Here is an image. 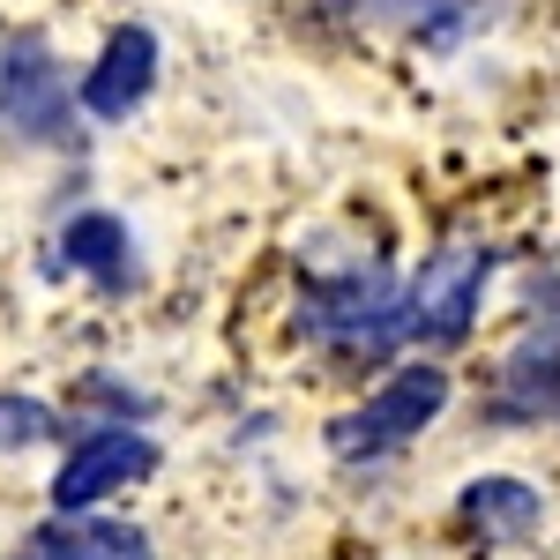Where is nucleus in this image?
<instances>
[{"instance_id":"1","label":"nucleus","mask_w":560,"mask_h":560,"mask_svg":"<svg viewBox=\"0 0 560 560\" xmlns=\"http://www.w3.org/2000/svg\"><path fill=\"white\" fill-rule=\"evenodd\" d=\"M441 404H448V374L441 366H404V374H388L374 396H366V411H351L329 427V448L337 456H382V448H404L411 433H427L441 419Z\"/></svg>"},{"instance_id":"2","label":"nucleus","mask_w":560,"mask_h":560,"mask_svg":"<svg viewBox=\"0 0 560 560\" xmlns=\"http://www.w3.org/2000/svg\"><path fill=\"white\" fill-rule=\"evenodd\" d=\"M0 128L23 142L68 135V83L38 38H0Z\"/></svg>"},{"instance_id":"3","label":"nucleus","mask_w":560,"mask_h":560,"mask_svg":"<svg viewBox=\"0 0 560 560\" xmlns=\"http://www.w3.org/2000/svg\"><path fill=\"white\" fill-rule=\"evenodd\" d=\"M478 292H486V255L478 247H441L427 255V269L411 277V337L427 345H464L478 322Z\"/></svg>"},{"instance_id":"4","label":"nucleus","mask_w":560,"mask_h":560,"mask_svg":"<svg viewBox=\"0 0 560 560\" xmlns=\"http://www.w3.org/2000/svg\"><path fill=\"white\" fill-rule=\"evenodd\" d=\"M150 471H158V441H142V433H90L83 448L52 471V509L83 516L90 501H105V493H120V486H135Z\"/></svg>"},{"instance_id":"5","label":"nucleus","mask_w":560,"mask_h":560,"mask_svg":"<svg viewBox=\"0 0 560 560\" xmlns=\"http://www.w3.org/2000/svg\"><path fill=\"white\" fill-rule=\"evenodd\" d=\"M150 90H158V38H150L142 23H128V31L105 38L97 68L83 75V105L97 113V120H128Z\"/></svg>"},{"instance_id":"6","label":"nucleus","mask_w":560,"mask_h":560,"mask_svg":"<svg viewBox=\"0 0 560 560\" xmlns=\"http://www.w3.org/2000/svg\"><path fill=\"white\" fill-rule=\"evenodd\" d=\"M314 314H322V329H329L337 345L374 351L388 329H396V284H388V277H351L337 292H322Z\"/></svg>"},{"instance_id":"7","label":"nucleus","mask_w":560,"mask_h":560,"mask_svg":"<svg viewBox=\"0 0 560 560\" xmlns=\"http://www.w3.org/2000/svg\"><path fill=\"white\" fill-rule=\"evenodd\" d=\"M31 553L38 560H158L135 523H52L45 538H31Z\"/></svg>"},{"instance_id":"8","label":"nucleus","mask_w":560,"mask_h":560,"mask_svg":"<svg viewBox=\"0 0 560 560\" xmlns=\"http://www.w3.org/2000/svg\"><path fill=\"white\" fill-rule=\"evenodd\" d=\"M464 523L486 538H530L538 530V493L523 478H478L464 486Z\"/></svg>"},{"instance_id":"9","label":"nucleus","mask_w":560,"mask_h":560,"mask_svg":"<svg viewBox=\"0 0 560 560\" xmlns=\"http://www.w3.org/2000/svg\"><path fill=\"white\" fill-rule=\"evenodd\" d=\"M60 261L68 269H90L105 292H120L128 284V224H113V217H75L68 232H60Z\"/></svg>"},{"instance_id":"10","label":"nucleus","mask_w":560,"mask_h":560,"mask_svg":"<svg viewBox=\"0 0 560 560\" xmlns=\"http://www.w3.org/2000/svg\"><path fill=\"white\" fill-rule=\"evenodd\" d=\"M52 441V411L31 396H0V448H38Z\"/></svg>"},{"instance_id":"11","label":"nucleus","mask_w":560,"mask_h":560,"mask_svg":"<svg viewBox=\"0 0 560 560\" xmlns=\"http://www.w3.org/2000/svg\"><path fill=\"white\" fill-rule=\"evenodd\" d=\"M546 411H553V419H560V374H553V388H546Z\"/></svg>"}]
</instances>
